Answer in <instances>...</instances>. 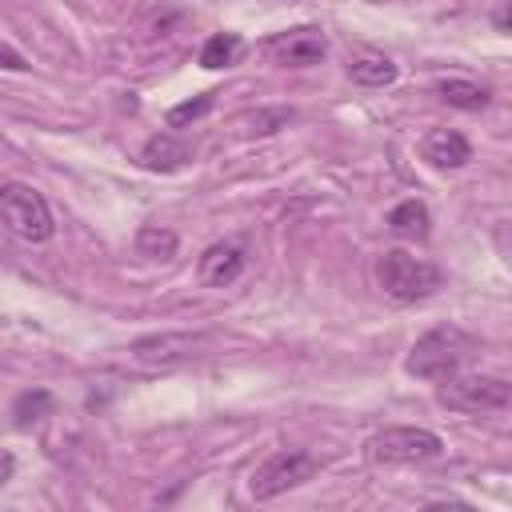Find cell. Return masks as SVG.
Wrapping results in <instances>:
<instances>
[{
	"mask_svg": "<svg viewBox=\"0 0 512 512\" xmlns=\"http://www.w3.org/2000/svg\"><path fill=\"white\" fill-rule=\"evenodd\" d=\"M476 352H480V340L472 332H464L460 324H436L408 348L404 372L420 376V380H444V376L460 372Z\"/></svg>",
	"mask_w": 512,
	"mask_h": 512,
	"instance_id": "6da1fadb",
	"label": "cell"
},
{
	"mask_svg": "<svg viewBox=\"0 0 512 512\" xmlns=\"http://www.w3.org/2000/svg\"><path fill=\"white\" fill-rule=\"evenodd\" d=\"M376 280L384 288L388 300L396 304H416V300H428L440 284H444V272L424 260V256H412L408 248H388L380 260H376Z\"/></svg>",
	"mask_w": 512,
	"mask_h": 512,
	"instance_id": "7a4b0ae2",
	"label": "cell"
},
{
	"mask_svg": "<svg viewBox=\"0 0 512 512\" xmlns=\"http://www.w3.org/2000/svg\"><path fill=\"white\" fill-rule=\"evenodd\" d=\"M436 400L452 412L464 416H484V412H504L512 404V384L504 376H444L436 388Z\"/></svg>",
	"mask_w": 512,
	"mask_h": 512,
	"instance_id": "3957f363",
	"label": "cell"
},
{
	"mask_svg": "<svg viewBox=\"0 0 512 512\" xmlns=\"http://www.w3.org/2000/svg\"><path fill=\"white\" fill-rule=\"evenodd\" d=\"M0 220L20 236V240H48L52 236V208L48 200L32 188V184H20V180H4L0 184Z\"/></svg>",
	"mask_w": 512,
	"mask_h": 512,
	"instance_id": "277c9868",
	"label": "cell"
},
{
	"mask_svg": "<svg viewBox=\"0 0 512 512\" xmlns=\"http://www.w3.org/2000/svg\"><path fill=\"white\" fill-rule=\"evenodd\" d=\"M444 452V440L428 428H384L368 436L364 456L372 464H424Z\"/></svg>",
	"mask_w": 512,
	"mask_h": 512,
	"instance_id": "5b68a950",
	"label": "cell"
},
{
	"mask_svg": "<svg viewBox=\"0 0 512 512\" xmlns=\"http://www.w3.org/2000/svg\"><path fill=\"white\" fill-rule=\"evenodd\" d=\"M316 468H320V460H316L312 452H304V448H280L276 456H268V460L252 472L248 492H252L256 500H276V496H284L288 488H300L304 480H312Z\"/></svg>",
	"mask_w": 512,
	"mask_h": 512,
	"instance_id": "8992f818",
	"label": "cell"
},
{
	"mask_svg": "<svg viewBox=\"0 0 512 512\" xmlns=\"http://www.w3.org/2000/svg\"><path fill=\"white\" fill-rule=\"evenodd\" d=\"M208 348H212L208 332H152V336L132 340L128 352L144 368H180V364H192V360L208 356Z\"/></svg>",
	"mask_w": 512,
	"mask_h": 512,
	"instance_id": "52a82bcc",
	"label": "cell"
},
{
	"mask_svg": "<svg viewBox=\"0 0 512 512\" xmlns=\"http://www.w3.org/2000/svg\"><path fill=\"white\" fill-rule=\"evenodd\" d=\"M268 52L276 56V64H284V68H312V64H320L324 56H328V40H324V32L320 28H292V32H284V36H276V40H268Z\"/></svg>",
	"mask_w": 512,
	"mask_h": 512,
	"instance_id": "ba28073f",
	"label": "cell"
},
{
	"mask_svg": "<svg viewBox=\"0 0 512 512\" xmlns=\"http://www.w3.org/2000/svg\"><path fill=\"white\" fill-rule=\"evenodd\" d=\"M420 156H424L432 168H440V172H456V168H464V164L472 160V144H468V136L456 132V128H432V132L420 140Z\"/></svg>",
	"mask_w": 512,
	"mask_h": 512,
	"instance_id": "9c48e42d",
	"label": "cell"
},
{
	"mask_svg": "<svg viewBox=\"0 0 512 512\" xmlns=\"http://www.w3.org/2000/svg\"><path fill=\"white\" fill-rule=\"evenodd\" d=\"M244 272V248L240 244H212L200 256V284L204 288H228Z\"/></svg>",
	"mask_w": 512,
	"mask_h": 512,
	"instance_id": "30bf717a",
	"label": "cell"
},
{
	"mask_svg": "<svg viewBox=\"0 0 512 512\" xmlns=\"http://www.w3.org/2000/svg\"><path fill=\"white\" fill-rule=\"evenodd\" d=\"M192 160V148L180 140V136H172V132H156V136H148V144L140 148V164L148 168V172H176V168H184Z\"/></svg>",
	"mask_w": 512,
	"mask_h": 512,
	"instance_id": "8fae6325",
	"label": "cell"
},
{
	"mask_svg": "<svg viewBox=\"0 0 512 512\" xmlns=\"http://www.w3.org/2000/svg\"><path fill=\"white\" fill-rule=\"evenodd\" d=\"M384 224H388V232L400 236V240H424L428 228H432V212H428L424 200L412 196V200H400V204L384 216Z\"/></svg>",
	"mask_w": 512,
	"mask_h": 512,
	"instance_id": "7c38bea8",
	"label": "cell"
},
{
	"mask_svg": "<svg viewBox=\"0 0 512 512\" xmlns=\"http://www.w3.org/2000/svg\"><path fill=\"white\" fill-rule=\"evenodd\" d=\"M436 96H440L444 104L460 108V112H480V108H488V100H492V92H488L484 84H476V80H440V84H436Z\"/></svg>",
	"mask_w": 512,
	"mask_h": 512,
	"instance_id": "4fadbf2b",
	"label": "cell"
},
{
	"mask_svg": "<svg viewBox=\"0 0 512 512\" xmlns=\"http://www.w3.org/2000/svg\"><path fill=\"white\" fill-rule=\"evenodd\" d=\"M180 248V236L168 228V224H140L136 232V252L144 260H172Z\"/></svg>",
	"mask_w": 512,
	"mask_h": 512,
	"instance_id": "5bb4252c",
	"label": "cell"
},
{
	"mask_svg": "<svg viewBox=\"0 0 512 512\" xmlns=\"http://www.w3.org/2000/svg\"><path fill=\"white\" fill-rule=\"evenodd\" d=\"M52 408H56V396L48 388H28V392H20L12 400V424L16 428H32L44 416H52Z\"/></svg>",
	"mask_w": 512,
	"mask_h": 512,
	"instance_id": "9a60e30c",
	"label": "cell"
},
{
	"mask_svg": "<svg viewBox=\"0 0 512 512\" xmlns=\"http://www.w3.org/2000/svg\"><path fill=\"white\" fill-rule=\"evenodd\" d=\"M348 76H352V84L384 88V84H392V80H396V64H392V60H384V56H356V60L348 64Z\"/></svg>",
	"mask_w": 512,
	"mask_h": 512,
	"instance_id": "2e32d148",
	"label": "cell"
},
{
	"mask_svg": "<svg viewBox=\"0 0 512 512\" xmlns=\"http://www.w3.org/2000/svg\"><path fill=\"white\" fill-rule=\"evenodd\" d=\"M236 56H240V36L236 32H212L208 40H204V48H200V68H228V64H236Z\"/></svg>",
	"mask_w": 512,
	"mask_h": 512,
	"instance_id": "e0dca14e",
	"label": "cell"
},
{
	"mask_svg": "<svg viewBox=\"0 0 512 512\" xmlns=\"http://www.w3.org/2000/svg\"><path fill=\"white\" fill-rule=\"evenodd\" d=\"M208 108H212V92H204V96H196V100H184V104L168 108V128H184V124L200 120Z\"/></svg>",
	"mask_w": 512,
	"mask_h": 512,
	"instance_id": "ac0fdd59",
	"label": "cell"
},
{
	"mask_svg": "<svg viewBox=\"0 0 512 512\" xmlns=\"http://www.w3.org/2000/svg\"><path fill=\"white\" fill-rule=\"evenodd\" d=\"M292 120V112L288 108H276V112H256L252 116V132H276L280 124H288Z\"/></svg>",
	"mask_w": 512,
	"mask_h": 512,
	"instance_id": "d6986e66",
	"label": "cell"
},
{
	"mask_svg": "<svg viewBox=\"0 0 512 512\" xmlns=\"http://www.w3.org/2000/svg\"><path fill=\"white\" fill-rule=\"evenodd\" d=\"M0 68H8V72H28V60H24L16 48H8V44L0 40Z\"/></svg>",
	"mask_w": 512,
	"mask_h": 512,
	"instance_id": "ffe728a7",
	"label": "cell"
},
{
	"mask_svg": "<svg viewBox=\"0 0 512 512\" xmlns=\"http://www.w3.org/2000/svg\"><path fill=\"white\" fill-rule=\"evenodd\" d=\"M16 476V456L8 448H0V484H8Z\"/></svg>",
	"mask_w": 512,
	"mask_h": 512,
	"instance_id": "44dd1931",
	"label": "cell"
}]
</instances>
